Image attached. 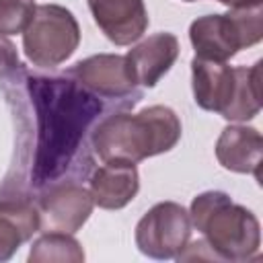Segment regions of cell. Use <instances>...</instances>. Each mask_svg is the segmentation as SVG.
Returning <instances> with one entry per match:
<instances>
[{
  "label": "cell",
  "instance_id": "cell-4",
  "mask_svg": "<svg viewBox=\"0 0 263 263\" xmlns=\"http://www.w3.org/2000/svg\"><path fill=\"white\" fill-rule=\"evenodd\" d=\"M263 37V4L230 8L226 14H205L191 23L189 39L195 58L228 62L240 49Z\"/></svg>",
  "mask_w": 263,
  "mask_h": 263
},
{
  "label": "cell",
  "instance_id": "cell-11",
  "mask_svg": "<svg viewBox=\"0 0 263 263\" xmlns=\"http://www.w3.org/2000/svg\"><path fill=\"white\" fill-rule=\"evenodd\" d=\"M216 158L224 168L253 175L257 181H261L263 138L255 127L228 125L222 129L216 142Z\"/></svg>",
  "mask_w": 263,
  "mask_h": 263
},
{
  "label": "cell",
  "instance_id": "cell-8",
  "mask_svg": "<svg viewBox=\"0 0 263 263\" xmlns=\"http://www.w3.org/2000/svg\"><path fill=\"white\" fill-rule=\"evenodd\" d=\"M66 74L78 80L84 88H88L101 99L125 101L132 105L140 99L125 55H117V53L90 55L86 60L76 62L72 68H68Z\"/></svg>",
  "mask_w": 263,
  "mask_h": 263
},
{
  "label": "cell",
  "instance_id": "cell-1",
  "mask_svg": "<svg viewBox=\"0 0 263 263\" xmlns=\"http://www.w3.org/2000/svg\"><path fill=\"white\" fill-rule=\"evenodd\" d=\"M14 86L29 99L35 115V144L29 164V189L43 191L64 181L72 171L82 173L90 164L86 136L103 113V101L72 76H31L18 68Z\"/></svg>",
  "mask_w": 263,
  "mask_h": 263
},
{
  "label": "cell",
  "instance_id": "cell-17",
  "mask_svg": "<svg viewBox=\"0 0 263 263\" xmlns=\"http://www.w3.org/2000/svg\"><path fill=\"white\" fill-rule=\"evenodd\" d=\"M35 0H0V35L23 33L35 14Z\"/></svg>",
  "mask_w": 263,
  "mask_h": 263
},
{
  "label": "cell",
  "instance_id": "cell-3",
  "mask_svg": "<svg viewBox=\"0 0 263 263\" xmlns=\"http://www.w3.org/2000/svg\"><path fill=\"white\" fill-rule=\"evenodd\" d=\"M191 224L203 234L216 261H249L259 253L261 228L251 210L224 191H205L191 201Z\"/></svg>",
  "mask_w": 263,
  "mask_h": 263
},
{
  "label": "cell",
  "instance_id": "cell-2",
  "mask_svg": "<svg viewBox=\"0 0 263 263\" xmlns=\"http://www.w3.org/2000/svg\"><path fill=\"white\" fill-rule=\"evenodd\" d=\"M179 140L181 121L164 105H152L140 113H111L90 132V146L103 162H140L173 150Z\"/></svg>",
  "mask_w": 263,
  "mask_h": 263
},
{
  "label": "cell",
  "instance_id": "cell-13",
  "mask_svg": "<svg viewBox=\"0 0 263 263\" xmlns=\"http://www.w3.org/2000/svg\"><path fill=\"white\" fill-rule=\"evenodd\" d=\"M140 191V177L136 162L111 160L90 175L92 201L103 210L125 208Z\"/></svg>",
  "mask_w": 263,
  "mask_h": 263
},
{
  "label": "cell",
  "instance_id": "cell-10",
  "mask_svg": "<svg viewBox=\"0 0 263 263\" xmlns=\"http://www.w3.org/2000/svg\"><path fill=\"white\" fill-rule=\"evenodd\" d=\"M179 58V39L173 33H154L125 53L127 68L136 84L156 86Z\"/></svg>",
  "mask_w": 263,
  "mask_h": 263
},
{
  "label": "cell",
  "instance_id": "cell-14",
  "mask_svg": "<svg viewBox=\"0 0 263 263\" xmlns=\"http://www.w3.org/2000/svg\"><path fill=\"white\" fill-rule=\"evenodd\" d=\"M191 84H193V97L195 103L205 111L222 113L234 92L236 74L234 68H230L226 62H214V60H191Z\"/></svg>",
  "mask_w": 263,
  "mask_h": 263
},
{
  "label": "cell",
  "instance_id": "cell-12",
  "mask_svg": "<svg viewBox=\"0 0 263 263\" xmlns=\"http://www.w3.org/2000/svg\"><path fill=\"white\" fill-rule=\"evenodd\" d=\"M41 228L37 201L29 195L0 197V261H8Z\"/></svg>",
  "mask_w": 263,
  "mask_h": 263
},
{
  "label": "cell",
  "instance_id": "cell-16",
  "mask_svg": "<svg viewBox=\"0 0 263 263\" xmlns=\"http://www.w3.org/2000/svg\"><path fill=\"white\" fill-rule=\"evenodd\" d=\"M31 263H82L84 251L68 232H43L29 251Z\"/></svg>",
  "mask_w": 263,
  "mask_h": 263
},
{
  "label": "cell",
  "instance_id": "cell-6",
  "mask_svg": "<svg viewBox=\"0 0 263 263\" xmlns=\"http://www.w3.org/2000/svg\"><path fill=\"white\" fill-rule=\"evenodd\" d=\"M191 238L189 212L175 201L152 205L136 226L140 253L152 259H175Z\"/></svg>",
  "mask_w": 263,
  "mask_h": 263
},
{
  "label": "cell",
  "instance_id": "cell-9",
  "mask_svg": "<svg viewBox=\"0 0 263 263\" xmlns=\"http://www.w3.org/2000/svg\"><path fill=\"white\" fill-rule=\"evenodd\" d=\"M95 23L115 45L138 41L148 29L144 0H88Z\"/></svg>",
  "mask_w": 263,
  "mask_h": 263
},
{
  "label": "cell",
  "instance_id": "cell-5",
  "mask_svg": "<svg viewBox=\"0 0 263 263\" xmlns=\"http://www.w3.org/2000/svg\"><path fill=\"white\" fill-rule=\"evenodd\" d=\"M80 43L76 16L60 4H41L29 27L23 31V49L29 62L41 68H53L66 62Z\"/></svg>",
  "mask_w": 263,
  "mask_h": 263
},
{
  "label": "cell",
  "instance_id": "cell-7",
  "mask_svg": "<svg viewBox=\"0 0 263 263\" xmlns=\"http://www.w3.org/2000/svg\"><path fill=\"white\" fill-rule=\"evenodd\" d=\"M92 195L74 181H60L41 191L37 210L41 218V232L74 234L92 214Z\"/></svg>",
  "mask_w": 263,
  "mask_h": 263
},
{
  "label": "cell",
  "instance_id": "cell-20",
  "mask_svg": "<svg viewBox=\"0 0 263 263\" xmlns=\"http://www.w3.org/2000/svg\"><path fill=\"white\" fill-rule=\"evenodd\" d=\"M185 2H195V0H185Z\"/></svg>",
  "mask_w": 263,
  "mask_h": 263
},
{
  "label": "cell",
  "instance_id": "cell-15",
  "mask_svg": "<svg viewBox=\"0 0 263 263\" xmlns=\"http://www.w3.org/2000/svg\"><path fill=\"white\" fill-rule=\"evenodd\" d=\"M261 60L255 62L251 68L236 66V82L234 92L228 107L220 113L228 121H249L261 109Z\"/></svg>",
  "mask_w": 263,
  "mask_h": 263
},
{
  "label": "cell",
  "instance_id": "cell-19",
  "mask_svg": "<svg viewBox=\"0 0 263 263\" xmlns=\"http://www.w3.org/2000/svg\"><path fill=\"white\" fill-rule=\"evenodd\" d=\"M226 4L228 8H242V6H253V4H263V0H218Z\"/></svg>",
  "mask_w": 263,
  "mask_h": 263
},
{
  "label": "cell",
  "instance_id": "cell-18",
  "mask_svg": "<svg viewBox=\"0 0 263 263\" xmlns=\"http://www.w3.org/2000/svg\"><path fill=\"white\" fill-rule=\"evenodd\" d=\"M18 66H21V62H18L14 43L10 39H6L4 35H0V78L10 76Z\"/></svg>",
  "mask_w": 263,
  "mask_h": 263
}]
</instances>
